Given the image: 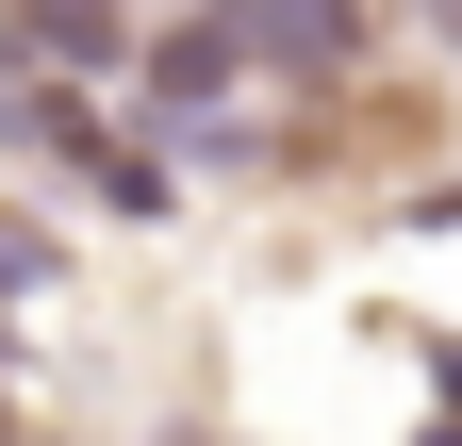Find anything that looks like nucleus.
Masks as SVG:
<instances>
[{
    "instance_id": "f257e3e1",
    "label": "nucleus",
    "mask_w": 462,
    "mask_h": 446,
    "mask_svg": "<svg viewBox=\"0 0 462 446\" xmlns=\"http://www.w3.org/2000/svg\"><path fill=\"white\" fill-rule=\"evenodd\" d=\"M17 282H50V248L17 232V215H0V298H17Z\"/></svg>"
}]
</instances>
